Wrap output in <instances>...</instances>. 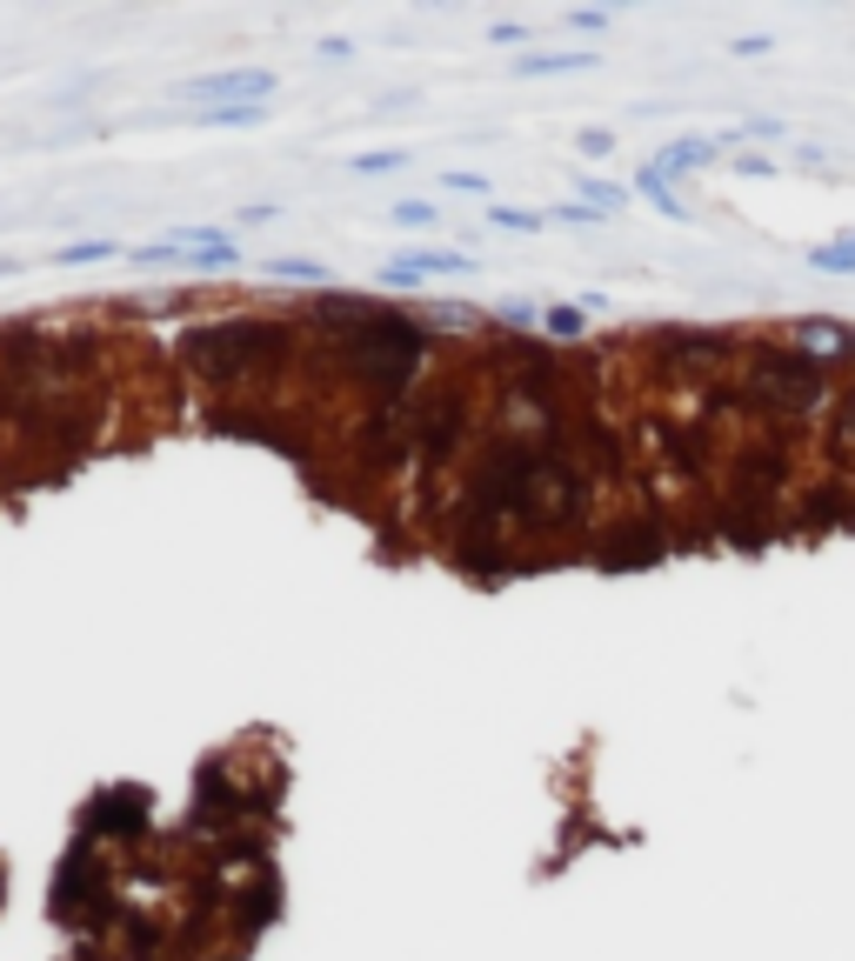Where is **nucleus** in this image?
<instances>
[{"label":"nucleus","mask_w":855,"mask_h":961,"mask_svg":"<svg viewBox=\"0 0 855 961\" xmlns=\"http://www.w3.org/2000/svg\"><path fill=\"white\" fill-rule=\"evenodd\" d=\"M295 347V334L268 314H221V321H188L175 334V361L208 381V388H227L241 375H268L281 368V355Z\"/></svg>","instance_id":"1"},{"label":"nucleus","mask_w":855,"mask_h":961,"mask_svg":"<svg viewBox=\"0 0 855 961\" xmlns=\"http://www.w3.org/2000/svg\"><path fill=\"white\" fill-rule=\"evenodd\" d=\"M334 334H341V355H348V368H355L368 388H381L388 401L408 388V375H414V368H421V355H428V334H421L414 321L375 314L368 301H341Z\"/></svg>","instance_id":"2"},{"label":"nucleus","mask_w":855,"mask_h":961,"mask_svg":"<svg viewBox=\"0 0 855 961\" xmlns=\"http://www.w3.org/2000/svg\"><path fill=\"white\" fill-rule=\"evenodd\" d=\"M829 361L802 355V347H748L742 355V375H735V401L748 414H815L829 401Z\"/></svg>","instance_id":"3"},{"label":"nucleus","mask_w":855,"mask_h":961,"mask_svg":"<svg viewBox=\"0 0 855 961\" xmlns=\"http://www.w3.org/2000/svg\"><path fill=\"white\" fill-rule=\"evenodd\" d=\"M281 87L275 67H221V74H195L181 94L188 101H234V108H262L268 94Z\"/></svg>","instance_id":"4"},{"label":"nucleus","mask_w":855,"mask_h":961,"mask_svg":"<svg viewBox=\"0 0 855 961\" xmlns=\"http://www.w3.org/2000/svg\"><path fill=\"white\" fill-rule=\"evenodd\" d=\"M475 260L468 254H455V247H421V254H395L388 268H381V288H395V294H414V288H428L435 275H468Z\"/></svg>","instance_id":"5"},{"label":"nucleus","mask_w":855,"mask_h":961,"mask_svg":"<svg viewBox=\"0 0 855 961\" xmlns=\"http://www.w3.org/2000/svg\"><path fill=\"white\" fill-rule=\"evenodd\" d=\"M722 147H735V134H675V141L655 154V167L668 174V181H689V174H702V167L722 160Z\"/></svg>","instance_id":"6"},{"label":"nucleus","mask_w":855,"mask_h":961,"mask_svg":"<svg viewBox=\"0 0 855 961\" xmlns=\"http://www.w3.org/2000/svg\"><path fill=\"white\" fill-rule=\"evenodd\" d=\"M141 822H147V789H114V795H101L88 808V828L95 835H134Z\"/></svg>","instance_id":"7"},{"label":"nucleus","mask_w":855,"mask_h":961,"mask_svg":"<svg viewBox=\"0 0 855 961\" xmlns=\"http://www.w3.org/2000/svg\"><path fill=\"white\" fill-rule=\"evenodd\" d=\"M796 347L802 355H855V327H842V321H829V314H802L796 321Z\"/></svg>","instance_id":"8"},{"label":"nucleus","mask_w":855,"mask_h":961,"mask_svg":"<svg viewBox=\"0 0 855 961\" xmlns=\"http://www.w3.org/2000/svg\"><path fill=\"white\" fill-rule=\"evenodd\" d=\"M622 535H629V541H609L602 555H595L602 568H648V561L668 555V535H662V528H622Z\"/></svg>","instance_id":"9"},{"label":"nucleus","mask_w":855,"mask_h":961,"mask_svg":"<svg viewBox=\"0 0 855 961\" xmlns=\"http://www.w3.org/2000/svg\"><path fill=\"white\" fill-rule=\"evenodd\" d=\"M595 54H515L508 60V74L515 80H542V74H588Z\"/></svg>","instance_id":"10"},{"label":"nucleus","mask_w":855,"mask_h":961,"mask_svg":"<svg viewBox=\"0 0 855 961\" xmlns=\"http://www.w3.org/2000/svg\"><path fill=\"white\" fill-rule=\"evenodd\" d=\"M629 188H635L642 201H655V208H662L668 221H689V208H681V194H675V181H668V174H662L655 160H648V167L635 174V181H629Z\"/></svg>","instance_id":"11"},{"label":"nucleus","mask_w":855,"mask_h":961,"mask_svg":"<svg viewBox=\"0 0 855 961\" xmlns=\"http://www.w3.org/2000/svg\"><path fill=\"white\" fill-rule=\"evenodd\" d=\"M829 455H842V461H855V381L835 394V407H829Z\"/></svg>","instance_id":"12"},{"label":"nucleus","mask_w":855,"mask_h":961,"mask_svg":"<svg viewBox=\"0 0 855 961\" xmlns=\"http://www.w3.org/2000/svg\"><path fill=\"white\" fill-rule=\"evenodd\" d=\"M855 521V501H842V488H822L809 494V514H802V528H848Z\"/></svg>","instance_id":"13"},{"label":"nucleus","mask_w":855,"mask_h":961,"mask_svg":"<svg viewBox=\"0 0 855 961\" xmlns=\"http://www.w3.org/2000/svg\"><path fill=\"white\" fill-rule=\"evenodd\" d=\"M581 201H588L595 214H622V208L635 201V188H629V181H609V174H588V181H581Z\"/></svg>","instance_id":"14"},{"label":"nucleus","mask_w":855,"mask_h":961,"mask_svg":"<svg viewBox=\"0 0 855 961\" xmlns=\"http://www.w3.org/2000/svg\"><path fill=\"white\" fill-rule=\"evenodd\" d=\"M815 275H855V234H835V241H822V247H809L802 254Z\"/></svg>","instance_id":"15"},{"label":"nucleus","mask_w":855,"mask_h":961,"mask_svg":"<svg viewBox=\"0 0 855 961\" xmlns=\"http://www.w3.org/2000/svg\"><path fill=\"white\" fill-rule=\"evenodd\" d=\"M114 254H127L121 241H67V247H54V268H88V260H114Z\"/></svg>","instance_id":"16"},{"label":"nucleus","mask_w":855,"mask_h":961,"mask_svg":"<svg viewBox=\"0 0 855 961\" xmlns=\"http://www.w3.org/2000/svg\"><path fill=\"white\" fill-rule=\"evenodd\" d=\"M268 108H195L188 127H262Z\"/></svg>","instance_id":"17"},{"label":"nucleus","mask_w":855,"mask_h":961,"mask_svg":"<svg viewBox=\"0 0 855 961\" xmlns=\"http://www.w3.org/2000/svg\"><path fill=\"white\" fill-rule=\"evenodd\" d=\"M268 275H275V281H301V288H327V268H321V260H308V254L268 260Z\"/></svg>","instance_id":"18"},{"label":"nucleus","mask_w":855,"mask_h":961,"mask_svg":"<svg viewBox=\"0 0 855 961\" xmlns=\"http://www.w3.org/2000/svg\"><path fill=\"white\" fill-rule=\"evenodd\" d=\"M542 334H555V340H581V334H588V314H581L575 301H555V308H542Z\"/></svg>","instance_id":"19"},{"label":"nucleus","mask_w":855,"mask_h":961,"mask_svg":"<svg viewBox=\"0 0 855 961\" xmlns=\"http://www.w3.org/2000/svg\"><path fill=\"white\" fill-rule=\"evenodd\" d=\"M488 227H501V234H542L548 208H488Z\"/></svg>","instance_id":"20"},{"label":"nucleus","mask_w":855,"mask_h":961,"mask_svg":"<svg viewBox=\"0 0 855 961\" xmlns=\"http://www.w3.org/2000/svg\"><path fill=\"white\" fill-rule=\"evenodd\" d=\"M388 221H395V227H408V234H428L442 214L428 208V201H395V208H388Z\"/></svg>","instance_id":"21"},{"label":"nucleus","mask_w":855,"mask_h":961,"mask_svg":"<svg viewBox=\"0 0 855 961\" xmlns=\"http://www.w3.org/2000/svg\"><path fill=\"white\" fill-rule=\"evenodd\" d=\"M348 167L362 174V181H375V174H395V167H408V154H401V147H375V154H355Z\"/></svg>","instance_id":"22"},{"label":"nucleus","mask_w":855,"mask_h":961,"mask_svg":"<svg viewBox=\"0 0 855 961\" xmlns=\"http://www.w3.org/2000/svg\"><path fill=\"white\" fill-rule=\"evenodd\" d=\"M548 221H562V227H595V221H609V214H595L588 201H562V208H548Z\"/></svg>","instance_id":"23"},{"label":"nucleus","mask_w":855,"mask_h":961,"mask_svg":"<svg viewBox=\"0 0 855 961\" xmlns=\"http://www.w3.org/2000/svg\"><path fill=\"white\" fill-rule=\"evenodd\" d=\"M442 188H448V194H488V174H455V167H448Z\"/></svg>","instance_id":"24"},{"label":"nucleus","mask_w":855,"mask_h":961,"mask_svg":"<svg viewBox=\"0 0 855 961\" xmlns=\"http://www.w3.org/2000/svg\"><path fill=\"white\" fill-rule=\"evenodd\" d=\"M575 147H581V154H609V147H615V127H581Z\"/></svg>","instance_id":"25"},{"label":"nucleus","mask_w":855,"mask_h":961,"mask_svg":"<svg viewBox=\"0 0 855 961\" xmlns=\"http://www.w3.org/2000/svg\"><path fill=\"white\" fill-rule=\"evenodd\" d=\"M501 321H508V327H542V308H529V301H501Z\"/></svg>","instance_id":"26"},{"label":"nucleus","mask_w":855,"mask_h":961,"mask_svg":"<svg viewBox=\"0 0 855 961\" xmlns=\"http://www.w3.org/2000/svg\"><path fill=\"white\" fill-rule=\"evenodd\" d=\"M488 41H495V47H508V41H529V27H522V21H488Z\"/></svg>","instance_id":"27"},{"label":"nucleus","mask_w":855,"mask_h":961,"mask_svg":"<svg viewBox=\"0 0 855 961\" xmlns=\"http://www.w3.org/2000/svg\"><path fill=\"white\" fill-rule=\"evenodd\" d=\"M742 134H748V141H782V134H789V127H782V121H748V127H742Z\"/></svg>","instance_id":"28"},{"label":"nucleus","mask_w":855,"mask_h":961,"mask_svg":"<svg viewBox=\"0 0 855 961\" xmlns=\"http://www.w3.org/2000/svg\"><path fill=\"white\" fill-rule=\"evenodd\" d=\"M735 174H776V160H768V154H742V160H729Z\"/></svg>","instance_id":"29"},{"label":"nucleus","mask_w":855,"mask_h":961,"mask_svg":"<svg viewBox=\"0 0 855 961\" xmlns=\"http://www.w3.org/2000/svg\"><path fill=\"white\" fill-rule=\"evenodd\" d=\"M735 54H742V60H755V54H768V34H742V41H735Z\"/></svg>","instance_id":"30"},{"label":"nucleus","mask_w":855,"mask_h":961,"mask_svg":"<svg viewBox=\"0 0 855 961\" xmlns=\"http://www.w3.org/2000/svg\"><path fill=\"white\" fill-rule=\"evenodd\" d=\"M268 221H281L275 208H241V227H268Z\"/></svg>","instance_id":"31"}]
</instances>
